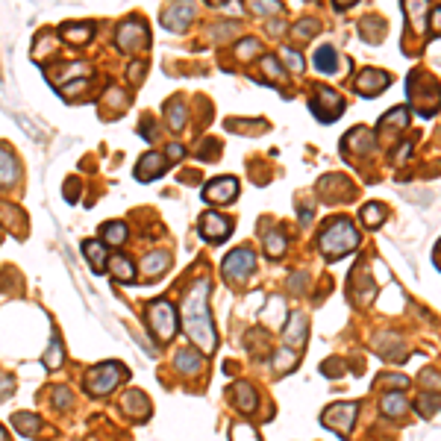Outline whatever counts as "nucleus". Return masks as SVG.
I'll return each instance as SVG.
<instances>
[{"label": "nucleus", "mask_w": 441, "mask_h": 441, "mask_svg": "<svg viewBox=\"0 0 441 441\" xmlns=\"http://www.w3.org/2000/svg\"><path fill=\"white\" fill-rule=\"evenodd\" d=\"M253 268H256V253H253L250 247H236V250L224 259L221 271H224L226 280H247Z\"/></svg>", "instance_id": "8"}, {"label": "nucleus", "mask_w": 441, "mask_h": 441, "mask_svg": "<svg viewBox=\"0 0 441 441\" xmlns=\"http://www.w3.org/2000/svg\"><path fill=\"white\" fill-rule=\"evenodd\" d=\"M141 77H145V62L130 65V80H141Z\"/></svg>", "instance_id": "49"}, {"label": "nucleus", "mask_w": 441, "mask_h": 441, "mask_svg": "<svg viewBox=\"0 0 441 441\" xmlns=\"http://www.w3.org/2000/svg\"><path fill=\"white\" fill-rule=\"evenodd\" d=\"M415 409H418V415H421V418H433L435 412L441 409V394H435V391L421 394L418 400H415Z\"/></svg>", "instance_id": "30"}, {"label": "nucleus", "mask_w": 441, "mask_h": 441, "mask_svg": "<svg viewBox=\"0 0 441 441\" xmlns=\"http://www.w3.org/2000/svg\"><path fill=\"white\" fill-rule=\"evenodd\" d=\"M306 326H309V324H306V315H301V312H291L286 330H282V341H286V347L297 350V347L306 345Z\"/></svg>", "instance_id": "15"}, {"label": "nucleus", "mask_w": 441, "mask_h": 441, "mask_svg": "<svg viewBox=\"0 0 441 441\" xmlns=\"http://www.w3.org/2000/svg\"><path fill=\"white\" fill-rule=\"evenodd\" d=\"M41 362H45L48 371H56V368H62V362H65V347H62L59 335H53V338H50V347L45 350V356H41Z\"/></svg>", "instance_id": "27"}, {"label": "nucleus", "mask_w": 441, "mask_h": 441, "mask_svg": "<svg viewBox=\"0 0 441 441\" xmlns=\"http://www.w3.org/2000/svg\"><path fill=\"white\" fill-rule=\"evenodd\" d=\"M315 33H318V21L315 18H306V21H301V24L294 27V36L297 38H312Z\"/></svg>", "instance_id": "39"}, {"label": "nucleus", "mask_w": 441, "mask_h": 441, "mask_svg": "<svg viewBox=\"0 0 441 441\" xmlns=\"http://www.w3.org/2000/svg\"><path fill=\"white\" fill-rule=\"evenodd\" d=\"M389 82H391V77L386 74V71H379V68H365L362 74L356 77V82H353V89H356L362 97H374V94H379V92H386Z\"/></svg>", "instance_id": "11"}, {"label": "nucleus", "mask_w": 441, "mask_h": 441, "mask_svg": "<svg viewBox=\"0 0 441 441\" xmlns=\"http://www.w3.org/2000/svg\"><path fill=\"white\" fill-rule=\"evenodd\" d=\"M147 326L156 341H171L177 335V309L168 301H153L147 306Z\"/></svg>", "instance_id": "5"}, {"label": "nucleus", "mask_w": 441, "mask_h": 441, "mask_svg": "<svg viewBox=\"0 0 441 441\" xmlns=\"http://www.w3.org/2000/svg\"><path fill=\"white\" fill-rule=\"evenodd\" d=\"M356 415H359V406L356 403H333L324 409L321 421L330 426V430L341 438H347V433L353 430V424H356Z\"/></svg>", "instance_id": "6"}, {"label": "nucleus", "mask_w": 441, "mask_h": 441, "mask_svg": "<svg viewBox=\"0 0 441 441\" xmlns=\"http://www.w3.org/2000/svg\"><path fill=\"white\" fill-rule=\"evenodd\" d=\"M15 391V379H12L9 374H0V397H6Z\"/></svg>", "instance_id": "45"}, {"label": "nucleus", "mask_w": 441, "mask_h": 441, "mask_svg": "<svg viewBox=\"0 0 441 441\" xmlns=\"http://www.w3.org/2000/svg\"><path fill=\"white\" fill-rule=\"evenodd\" d=\"M174 368H177V371H182V374H197L203 368V356L197 350H191V347L177 350L174 353Z\"/></svg>", "instance_id": "20"}, {"label": "nucleus", "mask_w": 441, "mask_h": 441, "mask_svg": "<svg viewBox=\"0 0 441 441\" xmlns=\"http://www.w3.org/2000/svg\"><path fill=\"white\" fill-rule=\"evenodd\" d=\"M12 426H15L21 435H36V430L41 426V418L33 415V412H15V415H12Z\"/></svg>", "instance_id": "28"}, {"label": "nucleus", "mask_w": 441, "mask_h": 441, "mask_svg": "<svg viewBox=\"0 0 441 441\" xmlns=\"http://www.w3.org/2000/svg\"><path fill=\"white\" fill-rule=\"evenodd\" d=\"M194 18V6H182V3H174V6H168L162 12V24L168 27V30H182L189 21Z\"/></svg>", "instance_id": "16"}, {"label": "nucleus", "mask_w": 441, "mask_h": 441, "mask_svg": "<svg viewBox=\"0 0 441 441\" xmlns=\"http://www.w3.org/2000/svg\"><path fill=\"white\" fill-rule=\"evenodd\" d=\"M53 400H56V406H68L71 403V391L62 389V386H56L53 389Z\"/></svg>", "instance_id": "46"}, {"label": "nucleus", "mask_w": 441, "mask_h": 441, "mask_svg": "<svg viewBox=\"0 0 441 441\" xmlns=\"http://www.w3.org/2000/svg\"><path fill=\"white\" fill-rule=\"evenodd\" d=\"M362 274H365V265L353 268V277H356V280H359ZM362 289H368V286H359V282H353V289H350V291H353V301H359V291H362ZM368 291H374V282H371V289H368Z\"/></svg>", "instance_id": "43"}, {"label": "nucleus", "mask_w": 441, "mask_h": 441, "mask_svg": "<svg viewBox=\"0 0 441 441\" xmlns=\"http://www.w3.org/2000/svg\"><path fill=\"white\" fill-rule=\"evenodd\" d=\"M101 236H103V245H112V247H121L126 236H130V230H126L124 221H109L101 226Z\"/></svg>", "instance_id": "24"}, {"label": "nucleus", "mask_w": 441, "mask_h": 441, "mask_svg": "<svg viewBox=\"0 0 441 441\" xmlns=\"http://www.w3.org/2000/svg\"><path fill=\"white\" fill-rule=\"evenodd\" d=\"M350 6H353L350 0H335V9H338V12H345V9H350Z\"/></svg>", "instance_id": "51"}, {"label": "nucleus", "mask_w": 441, "mask_h": 441, "mask_svg": "<svg viewBox=\"0 0 441 441\" xmlns=\"http://www.w3.org/2000/svg\"><path fill=\"white\" fill-rule=\"evenodd\" d=\"M94 36V27L89 24V21H80V24H62V38L68 41V45H74V48H80V45H85Z\"/></svg>", "instance_id": "19"}, {"label": "nucleus", "mask_w": 441, "mask_h": 441, "mask_svg": "<svg viewBox=\"0 0 441 441\" xmlns=\"http://www.w3.org/2000/svg\"><path fill=\"white\" fill-rule=\"evenodd\" d=\"M168 171V159L162 153H156V150H150V153H145L138 159V165H136V180L138 182H150V180H156V177H162Z\"/></svg>", "instance_id": "13"}, {"label": "nucleus", "mask_w": 441, "mask_h": 441, "mask_svg": "<svg viewBox=\"0 0 441 441\" xmlns=\"http://www.w3.org/2000/svg\"><path fill=\"white\" fill-rule=\"evenodd\" d=\"M109 268H112V277H115L118 282H133V280H136V265L126 259V256H121V253L112 256Z\"/></svg>", "instance_id": "25"}, {"label": "nucleus", "mask_w": 441, "mask_h": 441, "mask_svg": "<svg viewBox=\"0 0 441 441\" xmlns=\"http://www.w3.org/2000/svg\"><path fill=\"white\" fill-rule=\"evenodd\" d=\"M362 221H365V226L377 230V226L386 224V206L382 203H365L362 206Z\"/></svg>", "instance_id": "31"}, {"label": "nucleus", "mask_w": 441, "mask_h": 441, "mask_svg": "<svg viewBox=\"0 0 441 441\" xmlns=\"http://www.w3.org/2000/svg\"><path fill=\"white\" fill-rule=\"evenodd\" d=\"M403 9H406V15L412 18V24H415V30H418V33H424V30H426V24H424V15H430L433 9L426 6V3H406Z\"/></svg>", "instance_id": "34"}, {"label": "nucleus", "mask_w": 441, "mask_h": 441, "mask_svg": "<svg viewBox=\"0 0 441 441\" xmlns=\"http://www.w3.org/2000/svg\"><path fill=\"white\" fill-rule=\"evenodd\" d=\"M262 71H265L268 82H277V80H282V65L277 62V56H262Z\"/></svg>", "instance_id": "36"}, {"label": "nucleus", "mask_w": 441, "mask_h": 441, "mask_svg": "<svg viewBox=\"0 0 441 441\" xmlns=\"http://www.w3.org/2000/svg\"><path fill=\"white\" fill-rule=\"evenodd\" d=\"M421 382H424L426 391H438V389H441V377L433 371V368H426V371L421 374Z\"/></svg>", "instance_id": "41"}, {"label": "nucleus", "mask_w": 441, "mask_h": 441, "mask_svg": "<svg viewBox=\"0 0 441 441\" xmlns=\"http://www.w3.org/2000/svg\"><path fill=\"white\" fill-rule=\"evenodd\" d=\"M282 59H286V62H289V68L294 71V74H301V71H303V56H301V53H297V50L286 48V50H282Z\"/></svg>", "instance_id": "40"}, {"label": "nucleus", "mask_w": 441, "mask_h": 441, "mask_svg": "<svg viewBox=\"0 0 441 441\" xmlns=\"http://www.w3.org/2000/svg\"><path fill=\"white\" fill-rule=\"evenodd\" d=\"M265 253L271 256V259H277V256L286 253V236L277 233V230L268 233V236H265Z\"/></svg>", "instance_id": "35"}, {"label": "nucleus", "mask_w": 441, "mask_h": 441, "mask_svg": "<svg viewBox=\"0 0 441 441\" xmlns=\"http://www.w3.org/2000/svg\"><path fill=\"white\" fill-rule=\"evenodd\" d=\"M312 112H315L324 124H333L341 112H345V101H341L338 92H333V89H318L315 101H312Z\"/></svg>", "instance_id": "9"}, {"label": "nucleus", "mask_w": 441, "mask_h": 441, "mask_svg": "<svg viewBox=\"0 0 441 441\" xmlns=\"http://www.w3.org/2000/svg\"><path fill=\"white\" fill-rule=\"evenodd\" d=\"M297 368V356H294V350L291 347H282L277 350V356H274V371L277 374H289Z\"/></svg>", "instance_id": "33"}, {"label": "nucleus", "mask_w": 441, "mask_h": 441, "mask_svg": "<svg viewBox=\"0 0 441 441\" xmlns=\"http://www.w3.org/2000/svg\"><path fill=\"white\" fill-rule=\"evenodd\" d=\"M230 394H233V403H236L238 412H253L256 409V389L250 386V382L238 379Z\"/></svg>", "instance_id": "18"}, {"label": "nucleus", "mask_w": 441, "mask_h": 441, "mask_svg": "<svg viewBox=\"0 0 441 441\" xmlns=\"http://www.w3.org/2000/svg\"><path fill=\"white\" fill-rule=\"evenodd\" d=\"M238 197V180L236 177H215L206 182L203 189V201L209 203H230Z\"/></svg>", "instance_id": "10"}, {"label": "nucleus", "mask_w": 441, "mask_h": 441, "mask_svg": "<svg viewBox=\"0 0 441 441\" xmlns=\"http://www.w3.org/2000/svg\"><path fill=\"white\" fill-rule=\"evenodd\" d=\"M82 256L92 262V271H94V274H103V268H106V262H109L103 241H82Z\"/></svg>", "instance_id": "17"}, {"label": "nucleus", "mask_w": 441, "mask_h": 441, "mask_svg": "<svg viewBox=\"0 0 441 441\" xmlns=\"http://www.w3.org/2000/svg\"><path fill=\"white\" fill-rule=\"evenodd\" d=\"M406 124H409V109L406 106H397L391 112H386L379 121V133H386V130H406Z\"/></svg>", "instance_id": "26"}, {"label": "nucleus", "mask_w": 441, "mask_h": 441, "mask_svg": "<svg viewBox=\"0 0 441 441\" xmlns=\"http://www.w3.org/2000/svg\"><path fill=\"white\" fill-rule=\"evenodd\" d=\"M206 301H209V280H197L189 289L186 301H182V326H186V335L201 353H212L218 347V335L215 326H212Z\"/></svg>", "instance_id": "1"}, {"label": "nucleus", "mask_w": 441, "mask_h": 441, "mask_svg": "<svg viewBox=\"0 0 441 441\" xmlns=\"http://www.w3.org/2000/svg\"><path fill=\"white\" fill-rule=\"evenodd\" d=\"M315 68L321 71V74H335V68H338V56L330 45H324L315 50Z\"/></svg>", "instance_id": "29"}, {"label": "nucleus", "mask_w": 441, "mask_h": 441, "mask_svg": "<svg viewBox=\"0 0 441 441\" xmlns=\"http://www.w3.org/2000/svg\"><path fill=\"white\" fill-rule=\"evenodd\" d=\"M18 182V162L3 145H0V186H15Z\"/></svg>", "instance_id": "21"}, {"label": "nucleus", "mask_w": 441, "mask_h": 441, "mask_svg": "<svg viewBox=\"0 0 441 441\" xmlns=\"http://www.w3.org/2000/svg\"><path fill=\"white\" fill-rule=\"evenodd\" d=\"M250 12H256V15H271V12H280V3H274V0H259V3H250Z\"/></svg>", "instance_id": "42"}, {"label": "nucleus", "mask_w": 441, "mask_h": 441, "mask_svg": "<svg viewBox=\"0 0 441 441\" xmlns=\"http://www.w3.org/2000/svg\"><path fill=\"white\" fill-rule=\"evenodd\" d=\"M412 145H415V141H400V150H397V156H394V159H397V162H400V159H406V156L412 153Z\"/></svg>", "instance_id": "48"}, {"label": "nucleus", "mask_w": 441, "mask_h": 441, "mask_svg": "<svg viewBox=\"0 0 441 441\" xmlns=\"http://www.w3.org/2000/svg\"><path fill=\"white\" fill-rule=\"evenodd\" d=\"M165 115H168V126H171V130H182V124H186V103H182V101H171L165 106Z\"/></svg>", "instance_id": "32"}, {"label": "nucleus", "mask_w": 441, "mask_h": 441, "mask_svg": "<svg viewBox=\"0 0 441 441\" xmlns=\"http://www.w3.org/2000/svg\"><path fill=\"white\" fill-rule=\"evenodd\" d=\"M430 27H433V33H441V9L430 12Z\"/></svg>", "instance_id": "47"}, {"label": "nucleus", "mask_w": 441, "mask_h": 441, "mask_svg": "<svg viewBox=\"0 0 441 441\" xmlns=\"http://www.w3.org/2000/svg\"><path fill=\"white\" fill-rule=\"evenodd\" d=\"M126 379V368L121 362H101V365H94L89 368V374H85V394H92V397H106L115 391L121 382Z\"/></svg>", "instance_id": "3"}, {"label": "nucleus", "mask_w": 441, "mask_h": 441, "mask_svg": "<svg viewBox=\"0 0 441 441\" xmlns=\"http://www.w3.org/2000/svg\"><path fill=\"white\" fill-rule=\"evenodd\" d=\"M150 45V33H147V27L130 18V21H124L118 27V33H115V48L124 50V53H136V50H145Z\"/></svg>", "instance_id": "7"}, {"label": "nucleus", "mask_w": 441, "mask_h": 441, "mask_svg": "<svg viewBox=\"0 0 441 441\" xmlns=\"http://www.w3.org/2000/svg\"><path fill=\"white\" fill-rule=\"evenodd\" d=\"M406 92H409V101L418 106L421 115H424V109H426V103H424V101H430V109H433V112L441 106V85H438L430 74L412 71L409 80H406Z\"/></svg>", "instance_id": "4"}, {"label": "nucleus", "mask_w": 441, "mask_h": 441, "mask_svg": "<svg viewBox=\"0 0 441 441\" xmlns=\"http://www.w3.org/2000/svg\"><path fill=\"white\" fill-rule=\"evenodd\" d=\"M379 409H382V415H389V418H403L406 409H409V403H406V397H403L400 391H389L386 397H382Z\"/></svg>", "instance_id": "23"}, {"label": "nucleus", "mask_w": 441, "mask_h": 441, "mask_svg": "<svg viewBox=\"0 0 441 441\" xmlns=\"http://www.w3.org/2000/svg\"><path fill=\"white\" fill-rule=\"evenodd\" d=\"M0 441H9V435L3 433V426H0Z\"/></svg>", "instance_id": "52"}, {"label": "nucleus", "mask_w": 441, "mask_h": 441, "mask_svg": "<svg viewBox=\"0 0 441 441\" xmlns=\"http://www.w3.org/2000/svg\"><path fill=\"white\" fill-rule=\"evenodd\" d=\"M121 409L126 412L130 418H136V421H147L150 418V400H147V394L145 391H138V389H133V391H126L124 394V400H121Z\"/></svg>", "instance_id": "14"}, {"label": "nucleus", "mask_w": 441, "mask_h": 441, "mask_svg": "<svg viewBox=\"0 0 441 441\" xmlns=\"http://www.w3.org/2000/svg\"><path fill=\"white\" fill-rule=\"evenodd\" d=\"M230 233H233V221L224 218L221 212H206V215L201 218V236L209 238L212 245H221Z\"/></svg>", "instance_id": "12"}, {"label": "nucleus", "mask_w": 441, "mask_h": 441, "mask_svg": "<svg viewBox=\"0 0 441 441\" xmlns=\"http://www.w3.org/2000/svg\"><path fill=\"white\" fill-rule=\"evenodd\" d=\"M341 368H345V362H341V359H330L326 365H321V374L335 377V374H341Z\"/></svg>", "instance_id": "44"}, {"label": "nucleus", "mask_w": 441, "mask_h": 441, "mask_svg": "<svg viewBox=\"0 0 441 441\" xmlns=\"http://www.w3.org/2000/svg\"><path fill=\"white\" fill-rule=\"evenodd\" d=\"M182 153H186V150H182V145H171L168 147V159H180Z\"/></svg>", "instance_id": "50"}, {"label": "nucleus", "mask_w": 441, "mask_h": 441, "mask_svg": "<svg viewBox=\"0 0 441 441\" xmlns=\"http://www.w3.org/2000/svg\"><path fill=\"white\" fill-rule=\"evenodd\" d=\"M256 50H259V41H256V38H241L238 45H236V56H238V59H250Z\"/></svg>", "instance_id": "38"}, {"label": "nucleus", "mask_w": 441, "mask_h": 441, "mask_svg": "<svg viewBox=\"0 0 441 441\" xmlns=\"http://www.w3.org/2000/svg\"><path fill=\"white\" fill-rule=\"evenodd\" d=\"M359 241H362V238H359V230L353 226L350 218H333V221L321 230L318 247H321V253L326 256V259L335 262V259H341V256H347V253L356 250Z\"/></svg>", "instance_id": "2"}, {"label": "nucleus", "mask_w": 441, "mask_h": 441, "mask_svg": "<svg viewBox=\"0 0 441 441\" xmlns=\"http://www.w3.org/2000/svg\"><path fill=\"white\" fill-rule=\"evenodd\" d=\"M171 265V256L165 250H153L145 256V262H141V274L145 277H156V274H165Z\"/></svg>", "instance_id": "22"}, {"label": "nucleus", "mask_w": 441, "mask_h": 441, "mask_svg": "<svg viewBox=\"0 0 441 441\" xmlns=\"http://www.w3.org/2000/svg\"><path fill=\"white\" fill-rule=\"evenodd\" d=\"M230 441H259V435H256L250 424H236L230 430Z\"/></svg>", "instance_id": "37"}]
</instances>
